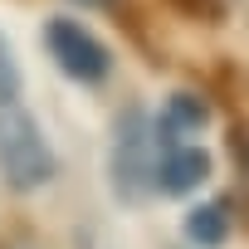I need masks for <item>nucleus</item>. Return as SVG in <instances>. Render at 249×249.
I'll return each instance as SVG.
<instances>
[{
    "mask_svg": "<svg viewBox=\"0 0 249 249\" xmlns=\"http://www.w3.org/2000/svg\"><path fill=\"white\" fill-rule=\"evenodd\" d=\"M0 171L15 191H35L54 176V152L20 103H0Z\"/></svg>",
    "mask_w": 249,
    "mask_h": 249,
    "instance_id": "obj_1",
    "label": "nucleus"
},
{
    "mask_svg": "<svg viewBox=\"0 0 249 249\" xmlns=\"http://www.w3.org/2000/svg\"><path fill=\"white\" fill-rule=\"evenodd\" d=\"M112 186L122 200H142L157 186V132L142 107H127L117 117V142H112Z\"/></svg>",
    "mask_w": 249,
    "mask_h": 249,
    "instance_id": "obj_2",
    "label": "nucleus"
},
{
    "mask_svg": "<svg viewBox=\"0 0 249 249\" xmlns=\"http://www.w3.org/2000/svg\"><path fill=\"white\" fill-rule=\"evenodd\" d=\"M44 39H49V54L59 59V69H64L69 78H78V83H98V78H107L112 59H107V49H103L78 20H49Z\"/></svg>",
    "mask_w": 249,
    "mask_h": 249,
    "instance_id": "obj_3",
    "label": "nucleus"
},
{
    "mask_svg": "<svg viewBox=\"0 0 249 249\" xmlns=\"http://www.w3.org/2000/svg\"><path fill=\"white\" fill-rule=\"evenodd\" d=\"M205 176H210V157H205L200 147H171V152L161 157V166H157V186H161L166 196H186V191H196Z\"/></svg>",
    "mask_w": 249,
    "mask_h": 249,
    "instance_id": "obj_4",
    "label": "nucleus"
},
{
    "mask_svg": "<svg viewBox=\"0 0 249 249\" xmlns=\"http://www.w3.org/2000/svg\"><path fill=\"white\" fill-rule=\"evenodd\" d=\"M225 234H230V205H225V200L196 205V210L186 215V239H191V244L215 249V244H225Z\"/></svg>",
    "mask_w": 249,
    "mask_h": 249,
    "instance_id": "obj_5",
    "label": "nucleus"
},
{
    "mask_svg": "<svg viewBox=\"0 0 249 249\" xmlns=\"http://www.w3.org/2000/svg\"><path fill=\"white\" fill-rule=\"evenodd\" d=\"M210 117V107L196 98V93H176L171 103H166V127L176 132V127H200V122Z\"/></svg>",
    "mask_w": 249,
    "mask_h": 249,
    "instance_id": "obj_6",
    "label": "nucleus"
},
{
    "mask_svg": "<svg viewBox=\"0 0 249 249\" xmlns=\"http://www.w3.org/2000/svg\"><path fill=\"white\" fill-rule=\"evenodd\" d=\"M230 152H234V171H239L234 196H239V210H244V220H249V132H234V137H230Z\"/></svg>",
    "mask_w": 249,
    "mask_h": 249,
    "instance_id": "obj_7",
    "label": "nucleus"
},
{
    "mask_svg": "<svg viewBox=\"0 0 249 249\" xmlns=\"http://www.w3.org/2000/svg\"><path fill=\"white\" fill-rule=\"evenodd\" d=\"M20 98V69H15V54L0 35V103H15Z\"/></svg>",
    "mask_w": 249,
    "mask_h": 249,
    "instance_id": "obj_8",
    "label": "nucleus"
},
{
    "mask_svg": "<svg viewBox=\"0 0 249 249\" xmlns=\"http://www.w3.org/2000/svg\"><path fill=\"white\" fill-rule=\"evenodd\" d=\"M166 5L181 10V15H191V20H215L225 10V0H166Z\"/></svg>",
    "mask_w": 249,
    "mask_h": 249,
    "instance_id": "obj_9",
    "label": "nucleus"
},
{
    "mask_svg": "<svg viewBox=\"0 0 249 249\" xmlns=\"http://www.w3.org/2000/svg\"><path fill=\"white\" fill-rule=\"evenodd\" d=\"M78 5H112V0H78Z\"/></svg>",
    "mask_w": 249,
    "mask_h": 249,
    "instance_id": "obj_10",
    "label": "nucleus"
}]
</instances>
